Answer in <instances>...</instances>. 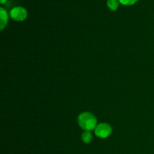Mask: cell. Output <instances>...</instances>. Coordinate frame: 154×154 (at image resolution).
<instances>
[{
	"mask_svg": "<svg viewBox=\"0 0 154 154\" xmlns=\"http://www.w3.org/2000/svg\"><path fill=\"white\" fill-rule=\"evenodd\" d=\"M112 132V128L108 123H100L97 125L95 129V134L96 136L101 138H105L109 136Z\"/></svg>",
	"mask_w": 154,
	"mask_h": 154,
	"instance_id": "cell-2",
	"label": "cell"
},
{
	"mask_svg": "<svg viewBox=\"0 0 154 154\" xmlns=\"http://www.w3.org/2000/svg\"><path fill=\"white\" fill-rule=\"evenodd\" d=\"M119 2V0H107V5L110 9L115 11L118 8Z\"/></svg>",
	"mask_w": 154,
	"mask_h": 154,
	"instance_id": "cell-5",
	"label": "cell"
},
{
	"mask_svg": "<svg viewBox=\"0 0 154 154\" xmlns=\"http://www.w3.org/2000/svg\"><path fill=\"white\" fill-rule=\"evenodd\" d=\"M10 15L14 20L22 21L25 20L27 17V11L23 7H14L11 10Z\"/></svg>",
	"mask_w": 154,
	"mask_h": 154,
	"instance_id": "cell-3",
	"label": "cell"
},
{
	"mask_svg": "<svg viewBox=\"0 0 154 154\" xmlns=\"http://www.w3.org/2000/svg\"><path fill=\"white\" fill-rule=\"evenodd\" d=\"M0 1H1V3H2V4H3V3L5 2L6 0H0Z\"/></svg>",
	"mask_w": 154,
	"mask_h": 154,
	"instance_id": "cell-8",
	"label": "cell"
},
{
	"mask_svg": "<svg viewBox=\"0 0 154 154\" xmlns=\"http://www.w3.org/2000/svg\"><path fill=\"white\" fill-rule=\"evenodd\" d=\"M92 138H93V136H92V134L90 131H85L82 134V140L85 144H88L89 142H90Z\"/></svg>",
	"mask_w": 154,
	"mask_h": 154,
	"instance_id": "cell-6",
	"label": "cell"
},
{
	"mask_svg": "<svg viewBox=\"0 0 154 154\" xmlns=\"http://www.w3.org/2000/svg\"><path fill=\"white\" fill-rule=\"evenodd\" d=\"M78 121L80 126L86 131L93 130L97 126V120L96 117L90 112L81 113L78 116Z\"/></svg>",
	"mask_w": 154,
	"mask_h": 154,
	"instance_id": "cell-1",
	"label": "cell"
},
{
	"mask_svg": "<svg viewBox=\"0 0 154 154\" xmlns=\"http://www.w3.org/2000/svg\"><path fill=\"white\" fill-rule=\"evenodd\" d=\"M0 17H1L0 28H1V29H3L8 22V14L3 8H0Z\"/></svg>",
	"mask_w": 154,
	"mask_h": 154,
	"instance_id": "cell-4",
	"label": "cell"
},
{
	"mask_svg": "<svg viewBox=\"0 0 154 154\" xmlns=\"http://www.w3.org/2000/svg\"><path fill=\"white\" fill-rule=\"evenodd\" d=\"M120 3L123 5H132L135 2H136L138 0H119Z\"/></svg>",
	"mask_w": 154,
	"mask_h": 154,
	"instance_id": "cell-7",
	"label": "cell"
}]
</instances>
